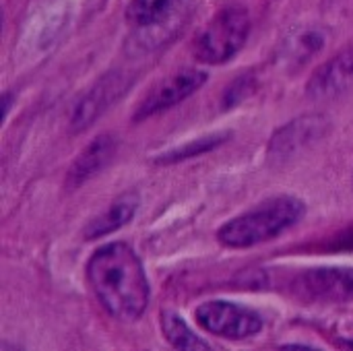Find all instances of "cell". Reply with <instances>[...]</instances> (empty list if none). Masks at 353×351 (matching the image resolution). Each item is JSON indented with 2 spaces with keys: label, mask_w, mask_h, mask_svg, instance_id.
<instances>
[{
  "label": "cell",
  "mask_w": 353,
  "mask_h": 351,
  "mask_svg": "<svg viewBox=\"0 0 353 351\" xmlns=\"http://www.w3.org/2000/svg\"><path fill=\"white\" fill-rule=\"evenodd\" d=\"M87 279L112 319L134 323L145 314L151 288L145 267L130 244L112 242L97 248L87 263Z\"/></svg>",
  "instance_id": "1"
},
{
  "label": "cell",
  "mask_w": 353,
  "mask_h": 351,
  "mask_svg": "<svg viewBox=\"0 0 353 351\" xmlns=\"http://www.w3.org/2000/svg\"><path fill=\"white\" fill-rule=\"evenodd\" d=\"M304 213L306 205L298 197H273L223 223L217 232V240L228 248H252L288 232L304 217Z\"/></svg>",
  "instance_id": "2"
},
{
  "label": "cell",
  "mask_w": 353,
  "mask_h": 351,
  "mask_svg": "<svg viewBox=\"0 0 353 351\" xmlns=\"http://www.w3.org/2000/svg\"><path fill=\"white\" fill-rule=\"evenodd\" d=\"M250 17L244 8L232 6L213 17L194 39V56L207 64H223L246 43Z\"/></svg>",
  "instance_id": "3"
},
{
  "label": "cell",
  "mask_w": 353,
  "mask_h": 351,
  "mask_svg": "<svg viewBox=\"0 0 353 351\" xmlns=\"http://www.w3.org/2000/svg\"><path fill=\"white\" fill-rule=\"evenodd\" d=\"M196 323L223 339H248L263 331L265 323L263 317L246 306L225 302V300H213L205 302L196 308Z\"/></svg>",
  "instance_id": "4"
},
{
  "label": "cell",
  "mask_w": 353,
  "mask_h": 351,
  "mask_svg": "<svg viewBox=\"0 0 353 351\" xmlns=\"http://www.w3.org/2000/svg\"><path fill=\"white\" fill-rule=\"evenodd\" d=\"M292 292L308 302H353V267H316L294 279Z\"/></svg>",
  "instance_id": "5"
},
{
  "label": "cell",
  "mask_w": 353,
  "mask_h": 351,
  "mask_svg": "<svg viewBox=\"0 0 353 351\" xmlns=\"http://www.w3.org/2000/svg\"><path fill=\"white\" fill-rule=\"evenodd\" d=\"M205 81H207V72L194 70V68L180 70V72L163 79L147 93V97L137 108L134 122H141L149 116H155L159 112H165V110L178 106L180 101L188 99L194 91H199L205 85Z\"/></svg>",
  "instance_id": "6"
},
{
  "label": "cell",
  "mask_w": 353,
  "mask_h": 351,
  "mask_svg": "<svg viewBox=\"0 0 353 351\" xmlns=\"http://www.w3.org/2000/svg\"><path fill=\"white\" fill-rule=\"evenodd\" d=\"M327 128H329V122L323 116H302L273 134L269 143V157L277 161L290 159L302 149L316 143L327 132Z\"/></svg>",
  "instance_id": "7"
},
{
  "label": "cell",
  "mask_w": 353,
  "mask_h": 351,
  "mask_svg": "<svg viewBox=\"0 0 353 351\" xmlns=\"http://www.w3.org/2000/svg\"><path fill=\"white\" fill-rule=\"evenodd\" d=\"M350 89H353V48L323 64L308 83V93L314 99L339 97Z\"/></svg>",
  "instance_id": "8"
},
{
  "label": "cell",
  "mask_w": 353,
  "mask_h": 351,
  "mask_svg": "<svg viewBox=\"0 0 353 351\" xmlns=\"http://www.w3.org/2000/svg\"><path fill=\"white\" fill-rule=\"evenodd\" d=\"M114 153H116V141L110 134H101L95 141H91L89 147L74 159V163L68 170L66 176L68 188H77L87 180H91L97 172H101L110 163Z\"/></svg>",
  "instance_id": "9"
},
{
  "label": "cell",
  "mask_w": 353,
  "mask_h": 351,
  "mask_svg": "<svg viewBox=\"0 0 353 351\" xmlns=\"http://www.w3.org/2000/svg\"><path fill=\"white\" fill-rule=\"evenodd\" d=\"M137 209H139L137 194H122L118 201H114L101 215H97L85 228V238L87 240H97L101 236H108V234L124 228L128 221H132Z\"/></svg>",
  "instance_id": "10"
},
{
  "label": "cell",
  "mask_w": 353,
  "mask_h": 351,
  "mask_svg": "<svg viewBox=\"0 0 353 351\" xmlns=\"http://www.w3.org/2000/svg\"><path fill=\"white\" fill-rule=\"evenodd\" d=\"M120 81H122L120 77H108L101 83H97L77 106L74 116H72V126L83 128V126L91 124L105 110V106H110V101L114 97H118V93L122 91Z\"/></svg>",
  "instance_id": "11"
},
{
  "label": "cell",
  "mask_w": 353,
  "mask_h": 351,
  "mask_svg": "<svg viewBox=\"0 0 353 351\" xmlns=\"http://www.w3.org/2000/svg\"><path fill=\"white\" fill-rule=\"evenodd\" d=\"M180 6V0H130L126 19L137 29H153L170 21Z\"/></svg>",
  "instance_id": "12"
},
{
  "label": "cell",
  "mask_w": 353,
  "mask_h": 351,
  "mask_svg": "<svg viewBox=\"0 0 353 351\" xmlns=\"http://www.w3.org/2000/svg\"><path fill=\"white\" fill-rule=\"evenodd\" d=\"M161 331L163 337L170 341V345L176 350H209V345L201 337H196L176 312L165 310L161 314Z\"/></svg>",
  "instance_id": "13"
},
{
  "label": "cell",
  "mask_w": 353,
  "mask_h": 351,
  "mask_svg": "<svg viewBox=\"0 0 353 351\" xmlns=\"http://www.w3.org/2000/svg\"><path fill=\"white\" fill-rule=\"evenodd\" d=\"M230 139V132H217V134H209L203 137L199 141H190L182 147H174L172 151L163 153L161 157H157L159 163H178V161H186L190 157H196L201 153H207L215 147H219L221 143H225Z\"/></svg>",
  "instance_id": "14"
},
{
  "label": "cell",
  "mask_w": 353,
  "mask_h": 351,
  "mask_svg": "<svg viewBox=\"0 0 353 351\" xmlns=\"http://www.w3.org/2000/svg\"><path fill=\"white\" fill-rule=\"evenodd\" d=\"M323 43H325V37H323L321 31H316V29L314 31H302V33L296 35L294 41H290L288 56L292 60H298V62L308 60L310 56H314L323 48Z\"/></svg>",
  "instance_id": "15"
},
{
  "label": "cell",
  "mask_w": 353,
  "mask_h": 351,
  "mask_svg": "<svg viewBox=\"0 0 353 351\" xmlns=\"http://www.w3.org/2000/svg\"><path fill=\"white\" fill-rule=\"evenodd\" d=\"M250 83L252 77H240L234 85H230V89L223 93V108H234L236 103H240L250 93Z\"/></svg>",
  "instance_id": "16"
},
{
  "label": "cell",
  "mask_w": 353,
  "mask_h": 351,
  "mask_svg": "<svg viewBox=\"0 0 353 351\" xmlns=\"http://www.w3.org/2000/svg\"><path fill=\"white\" fill-rule=\"evenodd\" d=\"M331 250H353V225L343 230L331 244Z\"/></svg>",
  "instance_id": "17"
}]
</instances>
